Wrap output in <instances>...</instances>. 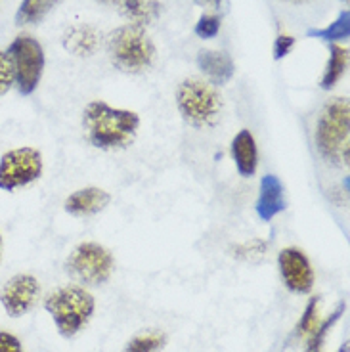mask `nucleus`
Instances as JSON below:
<instances>
[{"instance_id":"f8f14e48","label":"nucleus","mask_w":350,"mask_h":352,"mask_svg":"<svg viewBox=\"0 0 350 352\" xmlns=\"http://www.w3.org/2000/svg\"><path fill=\"white\" fill-rule=\"evenodd\" d=\"M256 214L264 222H270L274 217H278L285 209V197H283V186L280 178L274 175L263 176L259 199H256Z\"/></svg>"},{"instance_id":"a211bd4d","label":"nucleus","mask_w":350,"mask_h":352,"mask_svg":"<svg viewBox=\"0 0 350 352\" xmlns=\"http://www.w3.org/2000/svg\"><path fill=\"white\" fill-rule=\"evenodd\" d=\"M58 2L60 0H21L18 12H16V23L18 25L41 23Z\"/></svg>"},{"instance_id":"39448f33","label":"nucleus","mask_w":350,"mask_h":352,"mask_svg":"<svg viewBox=\"0 0 350 352\" xmlns=\"http://www.w3.org/2000/svg\"><path fill=\"white\" fill-rule=\"evenodd\" d=\"M176 106L188 124L195 129H210L219 123L222 98L210 82L192 77L178 85Z\"/></svg>"},{"instance_id":"2eb2a0df","label":"nucleus","mask_w":350,"mask_h":352,"mask_svg":"<svg viewBox=\"0 0 350 352\" xmlns=\"http://www.w3.org/2000/svg\"><path fill=\"white\" fill-rule=\"evenodd\" d=\"M232 159L236 163V168L243 178H251L259 167V151L256 142L251 132L243 129L234 136L232 140Z\"/></svg>"},{"instance_id":"f3484780","label":"nucleus","mask_w":350,"mask_h":352,"mask_svg":"<svg viewBox=\"0 0 350 352\" xmlns=\"http://www.w3.org/2000/svg\"><path fill=\"white\" fill-rule=\"evenodd\" d=\"M349 60L350 56L347 48H342V46L335 43L329 44V60H327L324 75H322V80H320V87L324 90H331L349 69Z\"/></svg>"},{"instance_id":"aec40b11","label":"nucleus","mask_w":350,"mask_h":352,"mask_svg":"<svg viewBox=\"0 0 350 352\" xmlns=\"http://www.w3.org/2000/svg\"><path fill=\"white\" fill-rule=\"evenodd\" d=\"M347 310V305H339V308L331 312L329 316L325 318L324 322H320L318 327H316L312 335L308 337V344H307V352H322L324 351V344H325V339H327V335L331 331V327L337 324V320L341 318V314Z\"/></svg>"},{"instance_id":"7c9ffc66","label":"nucleus","mask_w":350,"mask_h":352,"mask_svg":"<svg viewBox=\"0 0 350 352\" xmlns=\"http://www.w3.org/2000/svg\"><path fill=\"white\" fill-rule=\"evenodd\" d=\"M0 256H2V236H0Z\"/></svg>"},{"instance_id":"dca6fc26","label":"nucleus","mask_w":350,"mask_h":352,"mask_svg":"<svg viewBox=\"0 0 350 352\" xmlns=\"http://www.w3.org/2000/svg\"><path fill=\"white\" fill-rule=\"evenodd\" d=\"M117 6L124 18L140 27L153 23L161 14L159 0H119Z\"/></svg>"},{"instance_id":"6e6552de","label":"nucleus","mask_w":350,"mask_h":352,"mask_svg":"<svg viewBox=\"0 0 350 352\" xmlns=\"http://www.w3.org/2000/svg\"><path fill=\"white\" fill-rule=\"evenodd\" d=\"M43 153L36 148H16L0 157V190L14 192L33 184L43 176Z\"/></svg>"},{"instance_id":"9b49d317","label":"nucleus","mask_w":350,"mask_h":352,"mask_svg":"<svg viewBox=\"0 0 350 352\" xmlns=\"http://www.w3.org/2000/svg\"><path fill=\"white\" fill-rule=\"evenodd\" d=\"M111 201V195L107 194L102 188H96V186H88V188H80L77 192L65 199L63 203V209L65 212H69L71 217H92V214H98L102 212Z\"/></svg>"},{"instance_id":"393cba45","label":"nucleus","mask_w":350,"mask_h":352,"mask_svg":"<svg viewBox=\"0 0 350 352\" xmlns=\"http://www.w3.org/2000/svg\"><path fill=\"white\" fill-rule=\"evenodd\" d=\"M266 253V243L261 239H254V241H247L243 245H239L236 249V255L239 258H247V261H254L259 256H263Z\"/></svg>"},{"instance_id":"9d476101","label":"nucleus","mask_w":350,"mask_h":352,"mask_svg":"<svg viewBox=\"0 0 350 352\" xmlns=\"http://www.w3.org/2000/svg\"><path fill=\"white\" fill-rule=\"evenodd\" d=\"M278 264H280L281 280L291 293L305 295V293L312 291L314 270H312V264L308 261V256L300 249H297V247L281 249Z\"/></svg>"},{"instance_id":"5701e85b","label":"nucleus","mask_w":350,"mask_h":352,"mask_svg":"<svg viewBox=\"0 0 350 352\" xmlns=\"http://www.w3.org/2000/svg\"><path fill=\"white\" fill-rule=\"evenodd\" d=\"M220 31V16L219 14H203L201 18L197 19L193 33L203 38V41H209L219 35Z\"/></svg>"},{"instance_id":"4be33fe9","label":"nucleus","mask_w":350,"mask_h":352,"mask_svg":"<svg viewBox=\"0 0 350 352\" xmlns=\"http://www.w3.org/2000/svg\"><path fill=\"white\" fill-rule=\"evenodd\" d=\"M320 322H322L320 320V297H314V299L308 300L307 308H305L303 316L298 320L297 335L298 337H310Z\"/></svg>"},{"instance_id":"c756f323","label":"nucleus","mask_w":350,"mask_h":352,"mask_svg":"<svg viewBox=\"0 0 350 352\" xmlns=\"http://www.w3.org/2000/svg\"><path fill=\"white\" fill-rule=\"evenodd\" d=\"M339 352H349V344H344V346H341V349H339Z\"/></svg>"},{"instance_id":"1a4fd4ad","label":"nucleus","mask_w":350,"mask_h":352,"mask_svg":"<svg viewBox=\"0 0 350 352\" xmlns=\"http://www.w3.org/2000/svg\"><path fill=\"white\" fill-rule=\"evenodd\" d=\"M41 295L39 280L31 274H16L4 283L0 291V305L12 318L25 316L31 312Z\"/></svg>"},{"instance_id":"6ab92c4d","label":"nucleus","mask_w":350,"mask_h":352,"mask_svg":"<svg viewBox=\"0 0 350 352\" xmlns=\"http://www.w3.org/2000/svg\"><path fill=\"white\" fill-rule=\"evenodd\" d=\"M307 36H314V38H322L325 43H337L342 38L350 36V14L349 10H342L339 18L333 23H329L324 29H308Z\"/></svg>"},{"instance_id":"423d86ee","label":"nucleus","mask_w":350,"mask_h":352,"mask_svg":"<svg viewBox=\"0 0 350 352\" xmlns=\"http://www.w3.org/2000/svg\"><path fill=\"white\" fill-rule=\"evenodd\" d=\"M65 270L85 285H102L115 270L113 255L96 241H83L67 256Z\"/></svg>"},{"instance_id":"f03ea898","label":"nucleus","mask_w":350,"mask_h":352,"mask_svg":"<svg viewBox=\"0 0 350 352\" xmlns=\"http://www.w3.org/2000/svg\"><path fill=\"white\" fill-rule=\"evenodd\" d=\"M316 148L327 165L347 167L350 155V102L333 98L322 109L316 124Z\"/></svg>"},{"instance_id":"cd10ccee","label":"nucleus","mask_w":350,"mask_h":352,"mask_svg":"<svg viewBox=\"0 0 350 352\" xmlns=\"http://www.w3.org/2000/svg\"><path fill=\"white\" fill-rule=\"evenodd\" d=\"M197 4H203V6H212L215 10H219L222 6V0H195Z\"/></svg>"},{"instance_id":"a878e982","label":"nucleus","mask_w":350,"mask_h":352,"mask_svg":"<svg viewBox=\"0 0 350 352\" xmlns=\"http://www.w3.org/2000/svg\"><path fill=\"white\" fill-rule=\"evenodd\" d=\"M293 46H295V38L291 35H280L276 38V43H274V60H281V58H285L291 50H293Z\"/></svg>"},{"instance_id":"ddd939ff","label":"nucleus","mask_w":350,"mask_h":352,"mask_svg":"<svg viewBox=\"0 0 350 352\" xmlns=\"http://www.w3.org/2000/svg\"><path fill=\"white\" fill-rule=\"evenodd\" d=\"M100 43H102L100 31L96 27L87 25V23L71 25L63 35V48L80 58L94 56L100 48Z\"/></svg>"},{"instance_id":"c85d7f7f","label":"nucleus","mask_w":350,"mask_h":352,"mask_svg":"<svg viewBox=\"0 0 350 352\" xmlns=\"http://www.w3.org/2000/svg\"><path fill=\"white\" fill-rule=\"evenodd\" d=\"M96 2L105 4V6H117V2H119V0H96Z\"/></svg>"},{"instance_id":"4468645a","label":"nucleus","mask_w":350,"mask_h":352,"mask_svg":"<svg viewBox=\"0 0 350 352\" xmlns=\"http://www.w3.org/2000/svg\"><path fill=\"white\" fill-rule=\"evenodd\" d=\"M197 65L207 75L212 87L226 85L236 73L234 60L226 52H219V50H201L197 56Z\"/></svg>"},{"instance_id":"0eeeda50","label":"nucleus","mask_w":350,"mask_h":352,"mask_svg":"<svg viewBox=\"0 0 350 352\" xmlns=\"http://www.w3.org/2000/svg\"><path fill=\"white\" fill-rule=\"evenodd\" d=\"M8 58L14 67V79L19 94H33L43 79L44 50L43 44L31 35L16 36L8 48Z\"/></svg>"},{"instance_id":"7ed1b4c3","label":"nucleus","mask_w":350,"mask_h":352,"mask_svg":"<svg viewBox=\"0 0 350 352\" xmlns=\"http://www.w3.org/2000/svg\"><path fill=\"white\" fill-rule=\"evenodd\" d=\"M107 54L117 69L138 75L155 62V46L140 25L117 27L107 36Z\"/></svg>"},{"instance_id":"b1692460","label":"nucleus","mask_w":350,"mask_h":352,"mask_svg":"<svg viewBox=\"0 0 350 352\" xmlns=\"http://www.w3.org/2000/svg\"><path fill=\"white\" fill-rule=\"evenodd\" d=\"M14 85H16V79H14L12 62H10L8 54L0 50V96H4Z\"/></svg>"},{"instance_id":"20e7f679","label":"nucleus","mask_w":350,"mask_h":352,"mask_svg":"<svg viewBox=\"0 0 350 352\" xmlns=\"http://www.w3.org/2000/svg\"><path fill=\"white\" fill-rule=\"evenodd\" d=\"M94 297L80 285L58 287L44 299V308L63 337H75L94 314Z\"/></svg>"},{"instance_id":"f257e3e1","label":"nucleus","mask_w":350,"mask_h":352,"mask_svg":"<svg viewBox=\"0 0 350 352\" xmlns=\"http://www.w3.org/2000/svg\"><path fill=\"white\" fill-rule=\"evenodd\" d=\"M83 126L88 142L98 150H124L136 140L140 117L131 109H119L94 100L83 111Z\"/></svg>"},{"instance_id":"bb28decb","label":"nucleus","mask_w":350,"mask_h":352,"mask_svg":"<svg viewBox=\"0 0 350 352\" xmlns=\"http://www.w3.org/2000/svg\"><path fill=\"white\" fill-rule=\"evenodd\" d=\"M0 352H23V346L16 335L0 331Z\"/></svg>"},{"instance_id":"412c9836","label":"nucleus","mask_w":350,"mask_h":352,"mask_svg":"<svg viewBox=\"0 0 350 352\" xmlns=\"http://www.w3.org/2000/svg\"><path fill=\"white\" fill-rule=\"evenodd\" d=\"M165 335L159 331H149V333L138 335V337L131 339L124 346V352H159L165 346Z\"/></svg>"}]
</instances>
